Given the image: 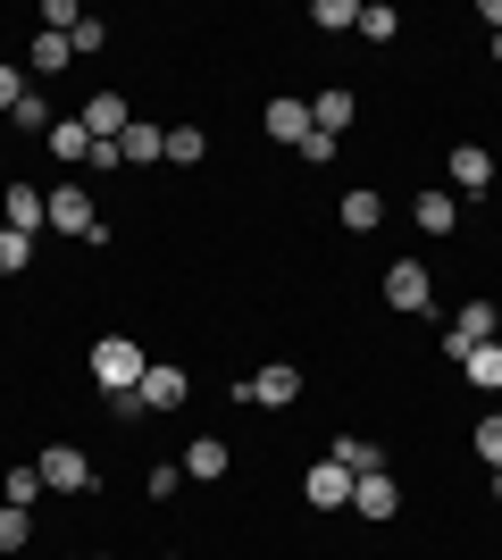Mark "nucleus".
<instances>
[{
    "mask_svg": "<svg viewBox=\"0 0 502 560\" xmlns=\"http://www.w3.org/2000/svg\"><path fill=\"white\" fill-rule=\"evenodd\" d=\"M352 511H360V518H394V511H402V493H394V477H385V468L352 477Z\"/></svg>",
    "mask_w": 502,
    "mask_h": 560,
    "instance_id": "10",
    "label": "nucleus"
},
{
    "mask_svg": "<svg viewBox=\"0 0 502 560\" xmlns=\"http://www.w3.org/2000/svg\"><path fill=\"white\" fill-rule=\"evenodd\" d=\"M118 160H126V167H143V160H167V126H143V117H135V126L118 135Z\"/></svg>",
    "mask_w": 502,
    "mask_h": 560,
    "instance_id": "15",
    "label": "nucleus"
},
{
    "mask_svg": "<svg viewBox=\"0 0 502 560\" xmlns=\"http://www.w3.org/2000/svg\"><path fill=\"white\" fill-rule=\"evenodd\" d=\"M343 226H352V234H377L385 226V192L352 185V192H343Z\"/></svg>",
    "mask_w": 502,
    "mask_h": 560,
    "instance_id": "16",
    "label": "nucleus"
},
{
    "mask_svg": "<svg viewBox=\"0 0 502 560\" xmlns=\"http://www.w3.org/2000/svg\"><path fill=\"white\" fill-rule=\"evenodd\" d=\"M34 468H43V486H50V493H84V486H93V460H84L75 444H50Z\"/></svg>",
    "mask_w": 502,
    "mask_h": 560,
    "instance_id": "6",
    "label": "nucleus"
},
{
    "mask_svg": "<svg viewBox=\"0 0 502 560\" xmlns=\"http://www.w3.org/2000/svg\"><path fill=\"white\" fill-rule=\"evenodd\" d=\"M460 369H469V385H486V394H502V343H478V351H469V360H460Z\"/></svg>",
    "mask_w": 502,
    "mask_h": 560,
    "instance_id": "21",
    "label": "nucleus"
},
{
    "mask_svg": "<svg viewBox=\"0 0 502 560\" xmlns=\"http://www.w3.org/2000/svg\"><path fill=\"white\" fill-rule=\"evenodd\" d=\"M360 9L369 0H318L311 18H318V34H360Z\"/></svg>",
    "mask_w": 502,
    "mask_h": 560,
    "instance_id": "19",
    "label": "nucleus"
},
{
    "mask_svg": "<svg viewBox=\"0 0 502 560\" xmlns=\"http://www.w3.org/2000/svg\"><path fill=\"white\" fill-rule=\"evenodd\" d=\"M453 185H460V192H486V185H494V151H478V142H453Z\"/></svg>",
    "mask_w": 502,
    "mask_h": 560,
    "instance_id": "14",
    "label": "nucleus"
},
{
    "mask_svg": "<svg viewBox=\"0 0 502 560\" xmlns=\"http://www.w3.org/2000/svg\"><path fill=\"white\" fill-rule=\"evenodd\" d=\"M478 460L502 468V410H494V419H478Z\"/></svg>",
    "mask_w": 502,
    "mask_h": 560,
    "instance_id": "30",
    "label": "nucleus"
},
{
    "mask_svg": "<svg viewBox=\"0 0 502 560\" xmlns=\"http://www.w3.org/2000/svg\"><path fill=\"white\" fill-rule=\"evenodd\" d=\"M360 34H369V43H394V34H402V18H394L385 0H369V9H360Z\"/></svg>",
    "mask_w": 502,
    "mask_h": 560,
    "instance_id": "27",
    "label": "nucleus"
},
{
    "mask_svg": "<svg viewBox=\"0 0 502 560\" xmlns=\"http://www.w3.org/2000/svg\"><path fill=\"white\" fill-rule=\"evenodd\" d=\"M151 369V351L143 343H126V335H101L93 343V376H101V394H135Z\"/></svg>",
    "mask_w": 502,
    "mask_h": 560,
    "instance_id": "1",
    "label": "nucleus"
},
{
    "mask_svg": "<svg viewBox=\"0 0 502 560\" xmlns=\"http://www.w3.org/2000/svg\"><path fill=\"white\" fill-rule=\"evenodd\" d=\"M25 259H34V234H17V226H0V277H17Z\"/></svg>",
    "mask_w": 502,
    "mask_h": 560,
    "instance_id": "28",
    "label": "nucleus"
},
{
    "mask_svg": "<svg viewBox=\"0 0 502 560\" xmlns=\"http://www.w3.org/2000/svg\"><path fill=\"white\" fill-rule=\"evenodd\" d=\"M135 394H143V410H185V394H192V385H185V369H176V360H151Z\"/></svg>",
    "mask_w": 502,
    "mask_h": 560,
    "instance_id": "7",
    "label": "nucleus"
},
{
    "mask_svg": "<svg viewBox=\"0 0 502 560\" xmlns=\"http://www.w3.org/2000/svg\"><path fill=\"white\" fill-rule=\"evenodd\" d=\"M268 142H293V151H302V142H311V101H302V93H285V101H268Z\"/></svg>",
    "mask_w": 502,
    "mask_h": 560,
    "instance_id": "9",
    "label": "nucleus"
},
{
    "mask_svg": "<svg viewBox=\"0 0 502 560\" xmlns=\"http://www.w3.org/2000/svg\"><path fill=\"white\" fill-rule=\"evenodd\" d=\"M201 151H210V135H201V126H167V160H176V167H192Z\"/></svg>",
    "mask_w": 502,
    "mask_h": 560,
    "instance_id": "24",
    "label": "nucleus"
},
{
    "mask_svg": "<svg viewBox=\"0 0 502 560\" xmlns=\"http://www.w3.org/2000/svg\"><path fill=\"white\" fill-rule=\"evenodd\" d=\"M25 536H34V518L17 502H0V552H25Z\"/></svg>",
    "mask_w": 502,
    "mask_h": 560,
    "instance_id": "29",
    "label": "nucleus"
},
{
    "mask_svg": "<svg viewBox=\"0 0 502 560\" xmlns=\"http://www.w3.org/2000/svg\"><path fill=\"white\" fill-rule=\"evenodd\" d=\"M68 43H75V59H93V50L109 43V25H101V18H84V25H75V34H68Z\"/></svg>",
    "mask_w": 502,
    "mask_h": 560,
    "instance_id": "31",
    "label": "nucleus"
},
{
    "mask_svg": "<svg viewBox=\"0 0 502 560\" xmlns=\"http://www.w3.org/2000/svg\"><path fill=\"white\" fill-rule=\"evenodd\" d=\"M410 218H419V234H453V226H460V201H453L444 185H428L419 201H410Z\"/></svg>",
    "mask_w": 502,
    "mask_h": 560,
    "instance_id": "13",
    "label": "nucleus"
},
{
    "mask_svg": "<svg viewBox=\"0 0 502 560\" xmlns=\"http://www.w3.org/2000/svg\"><path fill=\"white\" fill-rule=\"evenodd\" d=\"M0 493H9V502H17V511H34V502H43V468H9V486H0Z\"/></svg>",
    "mask_w": 502,
    "mask_h": 560,
    "instance_id": "25",
    "label": "nucleus"
},
{
    "mask_svg": "<svg viewBox=\"0 0 502 560\" xmlns=\"http://www.w3.org/2000/svg\"><path fill=\"white\" fill-rule=\"evenodd\" d=\"M385 302L402 310V318H419V310L435 302V284H428V268H419V259H394V268H385Z\"/></svg>",
    "mask_w": 502,
    "mask_h": 560,
    "instance_id": "4",
    "label": "nucleus"
},
{
    "mask_svg": "<svg viewBox=\"0 0 502 560\" xmlns=\"http://www.w3.org/2000/svg\"><path fill=\"white\" fill-rule=\"evenodd\" d=\"M311 126H318V135H343V126H352V93H318L311 101Z\"/></svg>",
    "mask_w": 502,
    "mask_h": 560,
    "instance_id": "20",
    "label": "nucleus"
},
{
    "mask_svg": "<svg viewBox=\"0 0 502 560\" xmlns=\"http://www.w3.org/2000/svg\"><path fill=\"white\" fill-rule=\"evenodd\" d=\"M494 59H502V34H494Z\"/></svg>",
    "mask_w": 502,
    "mask_h": 560,
    "instance_id": "33",
    "label": "nucleus"
},
{
    "mask_svg": "<svg viewBox=\"0 0 502 560\" xmlns=\"http://www.w3.org/2000/svg\"><path fill=\"white\" fill-rule=\"evenodd\" d=\"M0 210H9V226H17V234H43V226H50L43 185H9V192H0Z\"/></svg>",
    "mask_w": 502,
    "mask_h": 560,
    "instance_id": "11",
    "label": "nucleus"
},
{
    "mask_svg": "<svg viewBox=\"0 0 502 560\" xmlns=\"http://www.w3.org/2000/svg\"><path fill=\"white\" fill-rule=\"evenodd\" d=\"M167 560H185V552H167Z\"/></svg>",
    "mask_w": 502,
    "mask_h": 560,
    "instance_id": "34",
    "label": "nucleus"
},
{
    "mask_svg": "<svg viewBox=\"0 0 502 560\" xmlns=\"http://www.w3.org/2000/svg\"><path fill=\"white\" fill-rule=\"evenodd\" d=\"M226 460H235V452L218 444V435H192V444H185V468L201 477V486H210V477H226Z\"/></svg>",
    "mask_w": 502,
    "mask_h": 560,
    "instance_id": "17",
    "label": "nucleus"
},
{
    "mask_svg": "<svg viewBox=\"0 0 502 560\" xmlns=\"http://www.w3.org/2000/svg\"><path fill=\"white\" fill-rule=\"evenodd\" d=\"M68 59H75V43H68V34H34V68H43V75H59Z\"/></svg>",
    "mask_w": 502,
    "mask_h": 560,
    "instance_id": "26",
    "label": "nucleus"
},
{
    "mask_svg": "<svg viewBox=\"0 0 502 560\" xmlns=\"http://www.w3.org/2000/svg\"><path fill=\"white\" fill-rule=\"evenodd\" d=\"M302 493H311V511H352V468L318 460L311 477H302Z\"/></svg>",
    "mask_w": 502,
    "mask_h": 560,
    "instance_id": "8",
    "label": "nucleus"
},
{
    "mask_svg": "<svg viewBox=\"0 0 502 560\" xmlns=\"http://www.w3.org/2000/svg\"><path fill=\"white\" fill-rule=\"evenodd\" d=\"M126 126H135V117H126L118 93H93V101H84V135H93V142H118Z\"/></svg>",
    "mask_w": 502,
    "mask_h": 560,
    "instance_id": "12",
    "label": "nucleus"
},
{
    "mask_svg": "<svg viewBox=\"0 0 502 560\" xmlns=\"http://www.w3.org/2000/svg\"><path fill=\"white\" fill-rule=\"evenodd\" d=\"M478 343H494V302H469L453 327H444V360H469Z\"/></svg>",
    "mask_w": 502,
    "mask_h": 560,
    "instance_id": "5",
    "label": "nucleus"
},
{
    "mask_svg": "<svg viewBox=\"0 0 502 560\" xmlns=\"http://www.w3.org/2000/svg\"><path fill=\"white\" fill-rule=\"evenodd\" d=\"M235 401H260V410H285V401H302V369L293 360H268V369H252L235 385Z\"/></svg>",
    "mask_w": 502,
    "mask_h": 560,
    "instance_id": "3",
    "label": "nucleus"
},
{
    "mask_svg": "<svg viewBox=\"0 0 502 560\" xmlns=\"http://www.w3.org/2000/svg\"><path fill=\"white\" fill-rule=\"evenodd\" d=\"M50 151H59V160H93V135H84V117H59V126H50Z\"/></svg>",
    "mask_w": 502,
    "mask_h": 560,
    "instance_id": "22",
    "label": "nucleus"
},
{
    "mask_svg": "<svg viewBox=\"0 0 502 560\" xmlns=\"http://www.w3.org/2000/svg\"><path fill=\"white\" fill-rule=\"evenodd\" d=\"M43 201H50V226H59V234H75V243H109V226H101V210H93V192H84V185H50Z\"/></svg>",
    "mask_w": 502,
    "mask_h": 560,
    "instance_id": "2",
    "label": "nucleus"
},
{
    "mask_svg": "<svg viewBox=\"0 0 502 560\" xmlns=\"http://www.w3.org/2000/svg\"><path fill=\"white\" fill-rule=\"evenodd\" d=\"M17 101H25V75L9 68V59H0V109H17Z\"/></svg>",
    "mask_w": 502,
    "mask_h": 560,
    "instance_id": "32",
    "label": "nucleus"
},
{
    "mask_svg": "<svg viewBox=\"0 0 502 560\" xmlns=\"http://www.w3.org/2000/svg\"><path fill=\"white\" fill-rule=\"evenodd\" d=\"M9 126H17V135H50L59 117H50V101H43V93H25L17 109H9Z\"/></svg>",
    "mask_w": 502,
    "mask_h": 560,
    "instance_id": "23",
    "label": "nucleus"
},
{
    "mask_svg": "<svg viewBox=\"0 0 502 560\" xmlns=\"http://www.w3.org/2000/svg\"><path fill=\"white\" fill-rule=\"evenodd\" d=\"M327 460H335V468H352V477H369V468H385L369 435H335V452H327Z\"/></svg>",
    "mask_w": 502,
    "mask_h": 560,
    "instance_id": "18",
    "label": "nucleus"
}]
</instances>
